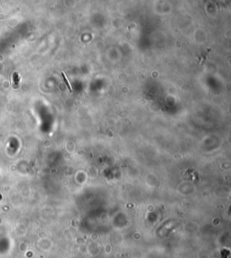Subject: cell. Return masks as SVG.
Masks as SVG:
<instances>
[{
  "instance_id": "6da1fadb",
  "label": "cell",
  "mask_w": 231,
  "mask_h": 258,
  "mask_svg": "<svg viewBox=\"0 0 231 258\" xmlns=\"http://www.w3.org/2000/svg\"><path fill=\"white\" fill-rule=\"evenodd\" d=\"M62 75H63V78H64V79L66 80V82H67V84H68V86L70 87V89H71V90L72 91V88L71 87V84H70V82L68 81V79H67V77H66V74L64 73V72H62Z\"/></svg>"
}]
</instances>
